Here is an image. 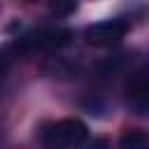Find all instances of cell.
Returning <instances> with one entry per match:
<instances>
[{"label": "cell", "instance_id": "obj_8", "mask_svg": "<svg viewBox=\"0 0 149 149\" xmlns=\"http://www.w3.org/2000/svg\"><path fill=\"white\" fill-rule=\"evenodd\" d=\"M91 149H105V140H95V144Z\"/></svg>", "mask_w": 149, "mask_h": 149}, {"label": "cell", "instance_id": "obj_3", "mask_svg": "<svg viewBox=\"0 0 149 149\" xmlns=\"http://www.w3.org/2000/svg\"><path fill=\"white\" fill-rule=\"evenodd\" d=\"M126 30H128V23L123 19H105V21L91 23L84 30V37L93 47H112L126 35Z\"/></svg>", "mask_w": 149, "mask_h": 149}, {"label": "cell", "instance_id": "obj_6", "mask_svg": "<svg viewBox=\"0 0 149 149\" xmlns=\"http://www.w3.org/2000/svg\"><path fill=\"white\" fill-rule=\"evenodd\" d=\"M19 51H21L19 44H2V47H0V74H2L5 70H9V65L16 61Z\"/></svg>", "mask_w": 149, "mask_h": 149}, {"label": "cell", "instance_id": "obj_5", "mask_svg": "<svg viewBox=\"0 0 149 149\" xmlns=\"http://www.w3.org/2000/svg\"><path fill=\"white\" fill-rule=\"evenodd\" d=\"M116 149H149V133H144V130H126L119 137Z\"/></svg>", "mask_w": 149, "mask_h": 149}, {"label": "cell", "instance_id": "obj_4", "mask_svg": "<svg viewBox=\"0 0 149 149\" xmlns=\"http://www.w3.org/2000/svg\"><path fill=\"white\" fill-rule=\"evenodd\" d=\"M70 37H72V33L65 30V28H40V30H35V33L26 35L19 47H21V49H30V51H35V49L51 51V49L65 47V44L70 42Z\"/></svg>", "mask_w": 149, "mask_h": 149}, {"label": "cell", "instance_id": "obj_1", "mask_svg": "<svg viewBox=\"0 0 149 149\" xmlns=\"http://www.w3.org/2000/svg\"><path fill=\"white\" fill-rule=\"evenodd\" d=\"M88 135V128L79 119H61L42 130V142L47 149H77Z\"/></svg>", "mask_w": 149, "mask_h": 149}, {"label": "cell", "instance_id": "obj_2", "mask_svg": "<svg viewBox=\"0 0 149 149\" xmlns=\"http://www.w3.org/2000/svg\"><path fill=\"white\" fill-rule=\"evenodd\" d=\"M126 105L130 112L147 116L149 114V61L140 65L128 79H126Z\"/></svg>", "mask_w": 149, "mask_h": 149}, {"label": "cell", "instance_id": "obj_7", "mask_svg": "<svg viewBox=\"0 0 149 149\" xmlns=\"http://www.w3.org/2000/svg\"><path fill=\"white\" fill-rule=\"evenodd\" d=\"M77 9V0H49V12L56 16H70Z\"/></svg>", "mask_w": 149, "mask_h": 149}]
</instances>
